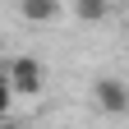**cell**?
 Returning <instances> with one entry per match:
<instances>
[{"label": "cell", "mask_w": 129, "mask_h": 129, "mask_svg": "<svg viewBox=\"0 0 129 129\" xmlns=\"http://www.w3.org/2000/svg\"><path fill=\"white\" fill-rule=\"evenodd\" d=\"M9 92H23V97H37L42 92V60H32V55H19V60H9Z\"/></svg>", "instance_id": "obj_2"}, {"label": "cell", "mask_w": 129, "mask_h": 129, "mask_svg": "<svg viewBox=\"0 0 129 129\" xmlns=\"http://www.w3.org/2000/svg\"><path fill=\"white\" fill-rule=\"evenodd\" d=\"M19 14L23 23H51L60 19V0H19Z\"/></svg>", "instance_id": "obj_3"}, {"label": "cell", "mask_w": 129, "mask_h": 129, "mask_svg": "<svg viewBox=\"0 0 129 129\" xmlns=\"http://www.w3.org/2000/svg\"><path fill=\"white\" fill-rule=\"evenodd\" d=\"M92 102H97V111H102V115H124V111H129V83L102 74V78L92 83Z\"/></svg>", "instance_id": "obj_1"}, {"label": "cell", "mask_w": 129, "mask_h": 129, "mask_svg": "<svg viewBox=\"0 0 129 129\" xmlns=\"http://www.w3.org/2000/svg\"><path fill=\"white\" fill-rule=\"evenodd\" d=\"M106 9H111V0H74V14H78L83 23H102Z\"/></svg>", "instance_id": "obj_4"}, {"label": "cell", "mask_w": 129, "mask_h": 129, "mask_svg": "<svg viewBox=\"0 0 129 129\" xmlns=\"http://www.w3.org/2000/svg\"><path fill=\"white\" fill-rule=\"evenodd\" d=\"M0 129H23V124H19V120H5V124H0Z\"/></svg>", "instance_id": "obj_6"}, {"label": "cell", "mask_w": 129, "mask_h": 129, "mask_svg": "<svg viewBox=\"0 0 129 129\" xmlns=\"http://www.w3.org/2000/svg\"><path fill=\"white\" fill-rule=\"evenodd\" d=\"M9 102H14V92H9V78L0 74V115H5V111H9Z\"/></svg>", "instance_id": "obj_5"}]
</instances>
